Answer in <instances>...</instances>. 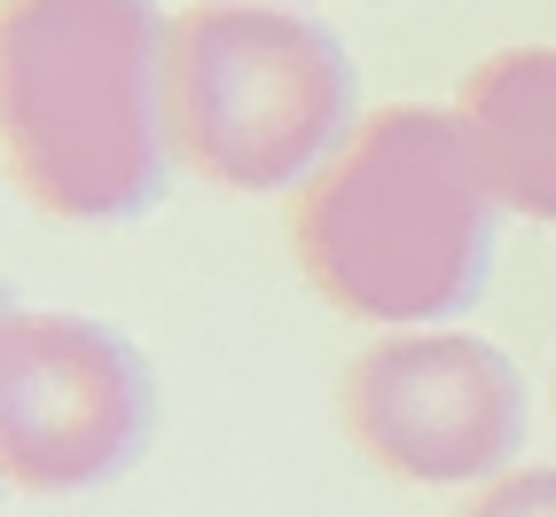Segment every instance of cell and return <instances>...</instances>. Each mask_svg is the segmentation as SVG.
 <instances>
[{
  "mask_svg": "<svg viewBox=\"0 0 556 517\" xmlns=\"http://www.w3.org/2000/svg\"><path fill=\"white\" fill-rule=\"evenodd\" d=\"M502 197L455 110L384 102L345 134L290 212V251L345 321L447 329L494 282Z\"/></svg>",
  "mask_w": 556,
  "mask_h": 517,
  "instance_id": "1",
  "label": "cell"
},
{
  "mask_svg": "<svg viewBox=\"0 0 556 517\" xmlns=\"http://www.w3.org/2000/svg\"><path fill=\"white\" fill-rule=\"evenodd\" d=\"M165 40L157 0H9L0 16V126L24 204L63 228H118L165 197L173 118H165Z\"/></svg>",
  "mask_w": 556,
  "mask_h": 517,
  "instance_id": "2",
  "label": "cell"
},
{
  "mask_svg": "<svg viewBox=\"0 0 556 517\" xmlns=\"http://www.w3.org/2000/svg\"><path fill=\"white\" fill-rule=\"evenodd\" d=\"M173 157L236 197H282L345 150L353 55L275 0H204L165 40Z\"/></svg>",
  "mask_w": 556,
  "mask_h": 517,
  "instance_id": "3",
  "label": "cell"
},
{
  "mask_svg": "<svg viewBox=\"0 0 556 517\" xmlns=\"http://www.w3.org/2000/svg\"><path fill=\"white\" fill-rule=\"evenodd\" d=\"M157 384L126 329L16 306L0 329V455L24 494H94L150 447Z\"/></svg>",
  "mask_w": 556,
  "mask_h": 517,
  "instance_id": "4",
  "label": "cell"
},
{
  "mask_svg": "<svg viewBox=\"0 0 556 517\" xmlns=\"http://www.w3.org/2000/svg\"><path fill=\"white\" fill-rule=\"evenodd\" d=\"M345 439L400 487H486L517 470L526 377L463 329H392L338 377Z\"/></svg>",
  "mask_w": 556,
  "mask_h": 517,
  "instance_id": "5",
  "label": "cell"
},
{
  "mask_svg": "<svg viewBox=\"0 0 556 517\" xmlns=\"http://www.w3.org/2000/svg\"><path fill=\"white\" fill-rule=\"evenodd\" d=\"M455 118L502 212L556 228V48H502L463 79Z\"/></svg>",
  "mask_w": 556,
  "mask_h": 517,
  "instance_id": "6",
  "label": "cell"
},
{
  "mask_svg": "<svg viewBox=\"0 0 556 517\" xmlns=\"http://www.w3.org/2000/svg\"><path fill=\"white\" fill-rule=\"evenodd\" d=\"M463 517H556V470L548 463H517V470L486 478V487L463 502Z\"/></svg>",
  "mask_w": 556,
  "mask_h": 517,
  "instance_id": "7",
  "label": "cell"
},
{
  "mask_svg": "<svg viewBox=\"0 0 556 517\" xmlns=\"http://www.w3.org/2000/svg\"><path fill=\"white\" fill-rule=\"evenodd\" d=\"M275 9H299V0H275Z\"/></svg>",
  "mask_w": 556,
  "mask_h": 517,
  "instance_id": "8",
  "label": "cell"
}]
</instances>
